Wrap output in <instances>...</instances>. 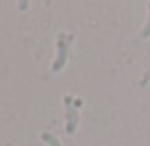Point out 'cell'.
<instances>
[{
  "label": "cell",
  "instance_id": "cell-1",
  "mask_svg": "<svg viewBox=\"0 0 150 146\" xmlns=\"http://www.w3.org/2000/svg\"><path fill=\"white\" fill-rule=\"evenodd\" d=\"M64 102H66V133L73 135L77 129V123H79V115H77L75 106L71 104V96H66Z\"/></svg>",
  "mask_w": 150,
  "mask_h": 146
},
{
  "label": "cell",
  "instance_id": "cell-2",
  "mask_svg": "<svg viewBox=\"0 0 150 146\" xmlns=\"http://www.w3.org/2000/svg\"><path fill=\"white\" fill-rule=\"evenodd\" d=\"M66 60H67V44H66V39L60 37V39H58V58H56V62L52 63L54 73H58V71L66 66Z\"/></svg>",
  "mask_w": 150,
  "mask_h": 146
},
{
  "label": "cell",
  "instance_id": "cell-3",
  "mask_svg": "<svg viewBox=\"0 0 150 146\" xmlns=\"http://www.w3.org/2000/svg\"><path fill=\"white\" fill-rule=\"evenodd\" d=\"M42 140L46 142L48 146H62V144H60V140H58L52 133H42Z\"/></svg>",
  "mask_w": 150,
  "mask_h": 146
},
{
  "label": "cell",
  "instance_id": "cell-4",
  "mask_svg": "<svg viewBox=\"0 0 150 146\" xmlns=\"http://www.w3.org/2000/svg\"><path fill=\"white\" fill-rule=\"evenodd\" d=\"M144 39H148L150 37V4H148V21H146V25H144V29H142V33H141Z\"/></svg>",
  "mask_w": 150,
  "mask_h": 146
},
{
  "label": "cell",
  "instance_id": "cell-5",
  "mask_svg": "<svg viewBox=\"0 0 150 146\" xmlns=\"http://www.w3.org/2000/svg\"><path fill=\"white\" fill-rule=\"evenodd\" d=\"M27 6H29V0H18V8L21 10V12H25Z\"/></svg>",
  "mask_w": 150,
  "mask_h": 146
}]
</instances>
